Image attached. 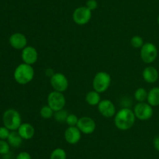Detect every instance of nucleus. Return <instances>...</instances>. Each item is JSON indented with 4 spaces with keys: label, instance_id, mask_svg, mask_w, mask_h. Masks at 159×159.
<instances>
[{
    "label": "nucleus",
    "instance_id": "f257e3e1",
    "mask_svg": "<svg viewBox=\"0 0 159 159\" xmlns=\"http://www.w3.org/2000/svg\"><path fill=\"white\" fill-rule=\"evenodd\" d=\"M136 116L134 111L129 108H123L114 116V124L120 130H128L134 126Z\"/></svg>",
    "mask_w": 159,
    "mask_h": 159
},
{
    "label": "nucleus",
    "instance_id": "f03ea898",
    "mask_svg": "<svg viewBox=\"0 0 159 159\" xmlns=\"http://www.w3.org/2000/svg\"><path fill=\"white\" fill-rule=\"evenodd\" d=\"M34 77V70L31 65L21 63L16 68L14 71V79L19 84H29Z\"/></svg>",
    "mask_w": 159,
    "mask_h": 159
},
{
    "label": "nucleus",
    "instance_id": "7ed1b4c3",
    "mask_svg": "<svg viewBox=\"0 0 159 159\" xmlns=\"http://www.w3.org/2000/svg\"><path fill=\"white\" fill-rule=\"evenodd\" d=\"M2 122L4 126L11 131H15L19 129L22 124V118L18 111L13 108H9L5 111L2 115Z\"/></svg>",
    "mask_w": 159,
    "mask_h": 159
},
{
    "label": "nucleus",
    "instance_id": "20e7f679",
    "mask_svg": "<svg viewBox=\"0 0 159 159\" xmlns=\"http://www.w3.org/2000/svg\"><path fill=\"white\" fill-rule=\"evenodd\" d=\"M111 84V76L108 73L104 71L98 72L93 80V86L94 90L98 93H103L110 87Z\"/></svg>",
    "mask_w": 159,
    "mask_h": 159
},
{
    "label": "nucleus",
    "instance_id": "39448f33",
    "mask_svg": "<svg viewBox=\"0 0 159 159\" xmlns=\"http://www.w3.org/2000/svg\"><path fill=\"white\" fill-rule=\"evenodd\" d=\"M158 57V48L153 43L148 42L141 48V58L144 63L150 64Z\"/></svg>",
    "mask_w": 159,
    "mask_h": 159
},
{
    "label": "nucleus",
    "instance_id": "423d86ee",
    "mask_svg": "<svg viewBox=\"0 0 159 159\" xmlns=\"http://www.w3.org/2000/svg\"><path fill=\"white\" fill-rule=\"evenodd\" d=\"M66 104L65 97L61 92L54 91L51 92L48 96V105H49L54 112L64 108Z\"/></svg>",
    "mask_w": 159,
    "mask_h": 159
},
{
    "label": "nucleus",
    "instance_id": "0eeeda50",
    "mask_svg": "<svg viewBox=\"0 0 159 159\" xmlns=\"http://www.w3.org/2000/svg\"><path fill=\"white\" fill-rule=\"evenodd\" d=\"M134 112L136 118L141 121L150 119L154 114L152 106L145 102H138L134 108Z\"/></svg>",
    "mask_w": 159,
    "mask_h": 159
},
{
    "label": "nucleus",
    "instance_id": "6e6552de",
    "mask_svg": "<svg viewBox=\"0 0 159 159\" xmlns=\"http://www.w3.org/2000/svg\"><path fill=\"white\" fill-rule=\"evenodd\" d=\"M72 18L76 24L80 26L85 25L91 20L92 11L86 6H80L75 9L72 14Z\"/></svg>",
    "mask_w": 159,
    "mask_h": 159
},
{
    "label": "nucleus",
    "instance_id": "1a4fd4ad",
    "mask_svg": "<svg viewBox=\"0 0 159 159\" xmlns=\"http://www.w3.org/2000/svg\"><path fill=\"white\" fill-rule=\"evenodd\" d=\"M50 83L54 90L61 93L65 91L68 87V80L63 73H54L51 77Z\"/></svg>",
    "mask_w": 159,
    "mask_h": 159
},
{
    "label": "nucleus",
    "instance_id": "9d476101",
    "mask_svg": "<svg viewBox=\"0 0 159 159\" xmlns=\"http://www.w3.org/2000/svg\"><path fill=\"white\" fill-rule=\"evenodd\" d=\"M98 111L105 118H111L116 115V107L110 100L105 99L98 104Z\"/></svg>",
    "mask_w": 159,
    "mask_h": 159
},
{
    "label": "nucleus",
    "instance_id": "9b49d317",
    "mask_svg": "<svg viewBox=\"0 0 159 159\" xmlns=\"http://www.w3.org/2000/svg\"><path fill=\"white\" fill-rule=\"evenodd\" d=\"M76 126L82 133L91 134L95 131L96 126L93 118L88 116H83L79 118Z\"/></svg>",
    "mask_w": 159,
    "mask_h": 159
},
{
    "label": "nucleus",
    "instance_id": "f8f14e48",
    "mask_svg": "<svg viewBox=\"0 0 159 159\" xmlns=\"http://www.w3.org/2000/svg\"><path fill=\"white\" fill-rule=\"evenodd\" d=\"M21 58L24 63L33 65L38 59V52L34 47L26 46L22 50Z\"/></svg>",
    "mask_w": 159,
    "mask_h": 159
},
{
    "label": "nucleus",
    "instance_id": "ddd939ff",
    "mask_svg": "<svg viewBox=\"0 0 159 159\" xmlns=\"http://www.w3.org/2000/svg\"><path fill=\"white\" fill-rule=\"evenodd\" d=\"M82 137V132L77 126H69L65 132V139L70 144H76Z\"/></svg>",
    "mask_w": 159,
    "mask_h": 159
},
{
    "label": "nucleus",
    "instance_id": "4468645a",
    "mask_svg": "<svg viewBox=\"0 0 159 159\" xmlns=\"http://www.w3.org/2000/svg\"><path fill=\"white\" fill-rule=\"evenodd\" d=\"M9 42L11 46L17 50H23L26 47L27 39L26 36L21 33H15L9 37Z\"/></svg>",
    "mask_w": 159,
    "mask_h": 159
},
{
    "label": "nucleus",
    "instance_id": "2eb2a0df",
    "mask_svg": "<svg viewBox=\"0 0 159 159\" xmlns=\"http://www.w3.org/2000/svg\"><path fill=\"white\" fill-rule=\"evenodd\" d=\"M142 76L145 82L154 84L158 79V71L154 66H148L143 70Z\"/></svg>",
    "mask_w": 159,
    "mask_h": 159
},
{
    "label": "nucleus",
    "instance_id": "dca6fc26",
    "mask_svg": "<svg viewBox=\"0 0 159 159\" xmlns=\"http://www.w3.org/2000/svg\"><path fill=\"white\" fill-rule=\"evenodd\" d=\"M19 134L24 140H30L33 138L35 134V129L31 124L28 123H22L19 129H17Z\"/></svg>",
    "mask_w": 159,
    "mask_h": 159
},
{
    "label": "nucleus",
    "instance_id": "f3484780",
    "mask_svg": "<svg viewBox=\"0 0 159 159\" xmlns=\"http://www.w3.org/2000/svg\"><path fill=\"white\" fill-rule=\"evenodd\" d=\"M147 101L148 103L152 107L159 105V87H153L149 90Z\"/></svg>",
    "mask_w": 159,
    "mask_h": 159
},
{
    "label": "nucleus",
    "instance_id": "a211bd4d",
    "mask_svg": "<svg viewBox=\"0 0 159 159\" xmlns=\"http://www.w3.org/2000/svg\"><path fill=\"white\" fill-rule=\"evenodd\" d=\"M23 140L21 136L19 134L18 131H11L9 137L7 138V142L12 147H19L23 143Z\"/></svg>",
    "mask_w": 159,
    "mask_h": 159
},
{
    "label": "nucleus",
    "instance_id": "6ab92c4d",
    "mask_svg": "<svg viewBox=\"0 0 159 159\" xmlns=\"http://www.w3.org/2000/svg\"><path fill=\"white\" fill-rule=\"evenodd\" d=\"M85 101L91 106L98 105L101 101L100 94L96 90H91L87 93L86 96H85Z\"/></svg>",
    "mask_w": 159,
    "mask_h": 159
},
{
    "label": "nucleus",
    "instance_id": "aec40b11",
    "mask_svg": "<svg viewBox=\"0 0 159 159\" xmlns=\"http://www.w3.org/2000/svg\"><path fill=\"white\" fill-rule=\"evenodd\" d=\"M148 92L143 87L137 89L134 92V98L138 101V102H144L148 98Z\"/></svg>",
    "mask_w": 159,
    "mask_h": 159
},
{
    "label": "nucleus",
    "instance_id": "412c9836",
    "mask_svg": "<svg viewBox=\"0 0 159 159\" xmlns=\"http://www.w3.org/2000/svg\"><path fill=\"white\" fill-rule=\"evenodd\" d=\"M40 115L43 118L48 119L54 117V111L49 105H44L40 108Z\"/></svg>",
    "mask_w": 159,
    "mask_h": 159
},
{
    "label": "nucleus",
    "instance_id": "4be33fe9",
    "mask_svg": "<svg viewBox=\"0 0 159 159\" xmlns=\"http://www.w3.org/2000/svg\"><path fill=\"white\" fill-rule=\"evenodd\" d=\"M51 159H66L67 158V154L66 151L62 148H56L54 151L51 152V156H50Z\"/></svg>",
    "mask_w": 159,
    "mask_h": 159
},
{
    "label": "nucleus",
    "instance_id": "5701e85b",
    "mask_svg": "<svg viewBox=\"0 0 159 159\" xmlns=\"http://www.w3.org/2000/svg\"><path fill=\"white\" fill-rule=\"evenodd\" d=\"M68 115L69 114L68 113V112L63 108L61 110L54 112V118L56 121L59 122V123H64V122H66L67 117H68Z\"/></svg>",
    "mask_w": 159,
    "mask_h": 159
},
{
    "label": "nucleus",
    "instance_id": "b1692460",
    "mask_svg": "<svg viewBox=\"0 0 159 159\" xmlns=\"http://www.w3.org/2000/svg\"><path fill=\"white\" fill-rule=\"evenodd\" d=\"M130 44L134 48H141L144 45V40L140 36H134L130 39Z\"/></svg>",
    "mask_w": 159,
    "mask_h": 159
},
{
    "label": "nucleus",
    "instance_id": "393cba45",
    "mask_svg": "<svg viewBox=\"0 0 159 159\" xmlns=\"http://www.w3.org/2000/svg\"><path fill=\"white\" fill-rule=\"evenodd\" d=\"M9 147L10 145L8 142H6L5 140H0V154L6 155L9 154Z\"/></svg>",
    "mask_w": 159,
    "mask_h": 159
},
{
    "label": "nucleus",
    "instance_id": "a878e982",
    "mask_svg": "<svg viewBox=\"0 0 159 159\" xmlns=\"http://www.w3.org/2000/svg\"><path fill=\"white\" fill-rule=\"evenodd\" d=\"M79 118H78V116L75 114H69L67 117L66 119V123L69 126H76L78 124V122H79Z\"/></svg>",
    "mask_w": 159,
    "mask_h": 159
},
{
    "label": "nucleus",
    "instance_id": "bb28decb",
    "mask_svg": "<svg viewBox=\"0 0 159 159\" xmlns=\"http://www.w3.org/2000/svg\"><path fill=\"white\" fill-rule=\"evenodd\" d=\"M9 129H7L6 126H0V140H6L9 137Z\"/></svg>",
    "mask_w": 159,
    "mask_h": 159
},
{
    "label": "nucleus",
    "instance_id": "cd10ccee",
    "mask_svg": "<svg viewBox=\"0 0 159 159\" xmlns=\"http://www.w3.org/2000/svg\"><path fill=\"white\" fill-rule=\"evenodd\" d=\"M85 6H86L88 9H89L91 11L95 10V9L98 7V2L96 0H88V1L86 2Z\"/></svg>",
    "mask_w": 159,
    "mask_h": 159
},
{
    "label": "nucleus",
    "instance_id": "c85d7f7f",
    "mask_svg": "<svg viewBox=\"0 0 159 159\" xmlns=\"http://www.w3.org/2000/svg\"><path fill=\"white\" fill-rule=\"evenodd\" d=\"M16 159H31V156L26 151H22L16 156Z\"/></svg>",
    "mask_w": 159,
    "mask_h": 159
},
{
    "label": "nucleus",
    "instance_id": "c756f323",
    "mask_svg": "<svg viewBox=\"0 0 159 159\" xmlns=\"http://www.w3.org/2000/svg\"><path fill=\"white\" fill-rule=\"evenodd\" d=\"M154 147L157 151H159V135L154 139Z\"/></svg>",
    "mask_w": 159,
    "mask_h": 159
},
{
    "label": "nucleus",
    "instance_id": "7c9ffc66",
    "mask_svg": "<svg viewBox=\"0 0 159 159\" xmlns=\"http://www.w3.org/2000/svg\"><path fill=\"white\" fill-rule=\"evenodd\" d=\"M158 25H159V16H158Z\"/></svg>",
    "mask_w": 159,
    "mask_h": 159
}]
</instances>
